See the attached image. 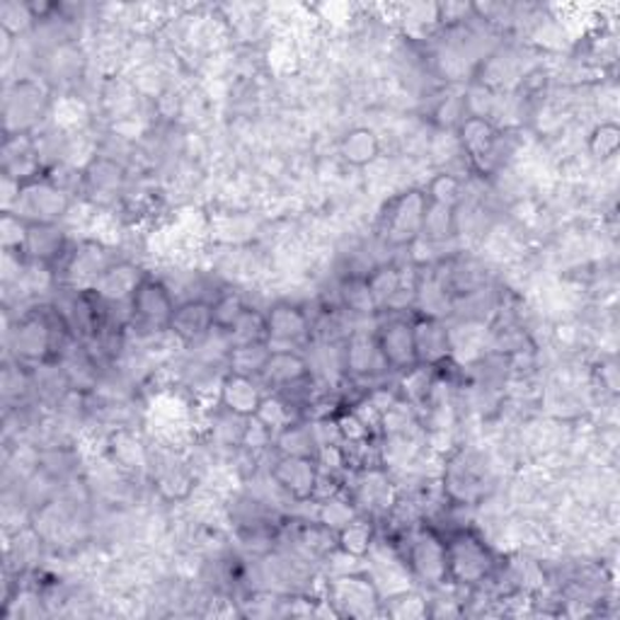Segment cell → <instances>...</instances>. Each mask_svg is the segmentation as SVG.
<instances>
[{
	"label": "cell",
	"mask_w": 620,
	"mask_h": 620,
	"mask_svg": "<svg viewBox=\"0 0 620 620\" xmlns=\"http://www.w3.org/2000/svg\"><path fill=\"white\" fill-rule=\"evenodd\" d=\"M446 546V577L458 584H480L490 577L492 555L488 546L470 531H458L444 540Z\"/></svg>",
	"instance_id": "1"
},
{
	"label": "cell",
	"mask_w": 620,
	"mask_h": 620,
	"mask_svg": "<svg viewBox=\"0 0 620 620\" xmlns=\"http://www.w3.org/2000/svg\"><path fill=\"white\" fill-rule=\"evenodd\" d=\"M175 299L173 291L167 289L163 281L157 279H143L137 293L129 301V313L133 328L141 332H161L171 328L173 313H175Z\"/></svg>",
	"instance_id": "2"
},
{
	"label": "cell",
	"mask_w": 620,
	"mask_h": 620,
	"mask_svg": "<svg viewBox=\"0 0 620 620\" xmlns=\"http://www.w3.org/2000/svg\"><path fill=\"white\" fill-rule=\"evenodd\" d=\"M426 204H430V199L420 189H410L393 199L386 207V213L381 217L386 241L393 245H410L420 238Z\"/></svg>",
	"instance_id": "3"
},
{
	"label": "cell",
	"mask_w": 620,
	"mask_h": 620,
	"mask_svg": "<svg viewBox=\"0 0 620 620\" xmlns=\"http://www.w3.org/2000/svg\"><path fill=\"white\" fill-rule=\"evenodd\" d=\"M267 318V347L272 352H299L311 340V320L301 308L291 303H277L269 308Z\"/></svg>",
	"instance_id": "4"
},
{
	"label": "cell",
	"mask_w": 620,
	"mask_h": 620,
	"mask_svg": "<svg viewBox=\"0 0 620 620\" xmlns=\"http://www.w3.org/2000/svg\"><path fill=\"white\" fill-rule=\"evenodd\" d=\"M17 217L25 219L27 223H56L66 209H69V197L61 187L54 183H32L22 187L17 197Z\"/></svg>",
	"instance_id": "5"
},
{
	"label": "cell",
	"mask_w": 620,
	"mask_h": 620,
	"mask_svg": "<svg viewBox=\"0 0 620 620\" xmlns=\"http://www.w3.org/2000/svg\"><path fill=\"white\" fill-rule=\"evenodd\" d=\"M376 344L386 369L412 371L420 366V362H417L412 323L393 318L386 325H381V330L376 332Z\"/></svg>",
	"instance_id": "6"
},
{
	"label": "cell",
	"mask_w": 620,
	"mask_h": 620,
	"mask_svg": "<svg viewBox=\"0 0 620 620\" xmlns=\"http://www.w3.org/2000/svg\"><path fill=\"white\" fill-rule=\"evenodd\" d=\"M272 478L281 490H286L291 498L308 500L318 490L320 470L306 456H284L272 470Z\"/></svg>",
	"instance_id": "7"
},
{
	"label": "cell",
	"mask_w": 620,
	"mask_h": 620,
	"mask_svg": "<svg viewBox=\"0 0 620 620\" xmlns=\"http://www.w3.org/2000/svg\"><path fill=\"white\" fill-rule=\"evenodd\" d=\"M171 330L179 342L185 344H199L217 330L213 328V308L209 301H185L183 306H177L171 320Z\"/></svg>",
	"instance_id": "8"
},
{
	"label": "cell",
	"mask_w": 620,
	"mask_h": 620,
	"mask_svg": "<svg viewBox=\"0 0 620 620\" xmlns=\"http://www.w3.org/2000/svg\"><path fill=\"white\" fill-rule=\"evenodd\" d=\"M410 568L424 577L426 582H444L446 580V546L442 538H436L432 531H422L412 538L408 552Z\"/></svg>",
	"instance_id": "9"
},
{
	"label": "cell",
	"mask_w": 620,
	"mask_h": 620,
	"mask_svg": "<svg viewBox=\"0 0 620 620\" xmlns=\"http://www.w3.org/2000/svg\"><path fill=\"white\" fill-rule=\"evenodd\" d=\"M412 332H414L417 362H420V366L424 364L436 366L451 354L448 330L444 328L442 320L434 318V315H426V318L412 323Z\"/></svg>",
	"instance_id": "10"
},
{
	"label": "cell",
	"mask_w": 620,
	"mask_h": 620,
	"mask_svg": "<svg viewBox=\"0 0 620 620\" xmlns=\"http://www.w3.org/2000/svg\"><path fill=\"white\" fill-rule=\"evenodd\" d=\"M141 281L143 277L139 272V267H133L129 262H112L103 272V277L97 279L93 293L103 303H124V301L129 303Z\"/></svg>",
	"instance_id": "11"
},
{
	"label": "cell",
	"mask_w": 620,
	"mask_h": 620,
	"mask_svg": "<svg viewBox=\"0 0 620 620\" xmlns=\"http://www.w3.org/2000/svg\"><path fill=\"white\" fill-rule=\"evenodd\" d=\"M265 396L262 390L257 388V383L253 376H243V374H231L223 378L221 383V408L229 410L238 417H255L259 405H262Z\"/></svg>",
	"instance_id": "12"
},
{
	"label": "cell",
	"mask_w": 620,
	"mask_h": 620,
	"mask_svg": "<svg viewBox=\"0 0 620 620\" xmlns=\"http://www.w3.org/2000/svg\"><path fill=\"white\" fill-rule=\"evenodd\" d=\"M311 369L299 352H272L267 359L259 378L265 381V386L286 390L291 386H299L301 381H306Z\"/></svg>",
	"instance_id": "13"
},
{
	"label": "cell",
	"mask_w": 620,
	"mask_h": 620,
	"mask_svg": "<svg viewBox=\"0 0 620 620\" xmlns=\"http://www.w3.org/2000/svg\"><path fill=\"white\" fill-rule=\"evenodd\" d=\"M54 342H56L54 328H51L49 318H44V315L30 313L27 318L20 323V328H17L20 356L32 359V362H42V359L51 352Z\"/></svg>",
	"instance_id": "14"
},
{
	"label": "cell",
	"mask_w": 620,
	"mask_h": 620,
	"mask_svg": "<svg viewBox=\"0 0 620 620\" xmlns=\"http://www.w3.org/2000/svg\"><path fill=\"white\" fill-rule=\"evenodd\" d=\"M22 253L35 262L49 265L66 253V235L56 223H30Z\"/></svg>",
	"instance_id": "15"
},
{
	"label": "cell",
	"mask_w": 620,
	"mask_h": 620,
	"mask_svg": "<svg viewBox=\"0 0 620 620\" xmlns=\"http://www.w3.org/2000/svg\"><path fill=\"white\" fill-rule=\"evenodd\" d=\"M344 364L356 376H371L378 366H386V364H383L381 352H378L376 337L356 332L347 344Z\"/></svg>",
	"instance_id": "16"
},
{
	"label": "cell",
	"mask_w": 620,
	"mask_h": 620,
	"mask_svg": "<svg viewBox=\"0 0 620 620\" xmlns=\"http://www.w3.org/2000/svg\"><path fill=\"white\" fill-rule=\"evenodd\" d=\"M378 149V139L369 129L349 131L342 141V155L352 165H369L371 161H376Z\"/></svg>",
	"instance_id": "17"
},
{
	"label": "cell",
	"mask_w": 620,
	"mask_h": 620,
	"mask_svg": "<svg viewBox=\"0 0 620 620\" xmlns=\"http://www.w3.org/2000/svg\"><path fill=\"white\" fill-rule=\"evenodd\" d=\"M371 540H374V531L371 526L362 518H352V522L344 524L337 534V546H340L347 555L362 558L371 550Z\"/></svg>",
	"instance_id": "18"
},
{
	"label": "cell",
	"mask_w": 620,
	"mask_h": 620,
	"mask_svg": "<svg viewBox=\"0 0 620 620\" xmlns=\"http://www.w3.org/2000/svg\"><path fill=\"white\" fill-rule=\"evenodd\" d=\"M342 301L352 313H374L378 308L374 296H371L366 277L349 279L347 284L342 286Z\"/></svg>",
	"instance_id": "19"
},
{
	"label": "cell",
	"mask_w": 620,
	"mask_h": 620,
	"mask_svg": "<svg viewBox=\"0 0 620 620\" xmlns=\"http://www.w3.org/2000/svg\"><path fill=\"white\" fill-rule=\"evenodd\" d=\"M424 195H426V199L432 201V204H442V207L454 209L460 201V183L451 175H438V177L432 179V185H430V189L424 191Z\"/></svg>",
	"instance_id": "20"
},
{
	"label": "cell",
	"mask_w": 620,
	"mask_h": 620,
	"mask_svg": "<svg viewBox=\"0 0 620 620\" xmlns=\"http://www.w3.org/2000/svg\"><path fill=\"white\" fill-rule=\"evenodd\" d=\"M618 143H620L618 127L611 121H606V124H601V127L594 129L592 139H589V151H592L594 157H601V161H606V157L616 155Z\"/></svg>",
	"instance_id": "21"
}]
</instances>
